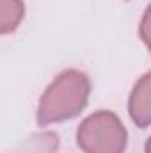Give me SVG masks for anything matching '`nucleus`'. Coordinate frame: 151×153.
I'll return each instance as SVG.
<instances>
[{"label": "nucleus", "instance_id": "1", "mask_svg": "<svg viewBox=\"0 0 151 153\" xmlns=\"http://www.w3.org/2000/svg\"><path fill=\"white\" fill-rule=\"evenodd\" d=\"M91 80L80 70H64L52 80L39 98L36 121L39 126L62 123L78 116L87 105Z\"/></svg>", "mask_w": 151, "mask_h": 153}, {"label": "nucleus", "instance_id": "2", "mask_svg": "<svg viewBox=\"0 0 151 153\" xmlns=\"http://www.w3.org/2000/svg\"><path fill=\"white\" fill-rule=\"evenodd\" d=\"M76 143L84 153H124L128 134L114 112L96 111L80 123Z\"/></svg>", "mask_w": 151, "mask_h": 153}, {"label": "nucleus", "instance_id": "3", "mask_svg": "<svg viewBox=\"0 0 151 153\" xmlns=\"http://www.w3.org/2000/svg\"><path fill=\"white\" fill-rule=\"evenodd\" d=\"M128 111L133 123L139 128H148L151 125V73H144L133 85L130 94Z\"/></svg>", "mask_w": 151, "mask_h": 153}, {"label": "nucleus", "instance_id": "4", "mask_svg": "<svg viewBox=\"0 0 151 153\" xmlns=\"http://www.w3.org/2000/svg\"><path fill=\"white\" fill-rule=\"evenodd\" d=\"M25 18L23 0H0V36L14 32Z\"/></svg>", "mask_w": 151, "mask_h": 153}, {"label": "nucleus", "instance_id": "5", "mask_svg": "<svg viewBox=\"0 0 151 153\" xmlns=\"http://www.w3.org/2000/svg\"><path fill=\"white\" fill-rule=\"evenodd\" d=\"M59 148V137L55 132L34 134L21 146L14 148L11 153H55Z\"/></svg>", "mask_w": 151, "mask_h": 153}, {"label": "nucleus", "instance_id": "6", "mask_svg": "<svg viewBox=\"0 0 151 153\" xmlns=\"http://www.w3.org/2000/svg\"><path fill=\"white\" fill-rule=\"evenodd\" d=\"M148 23H150V9L144 13V18H142V27H141V36L144 39L146 46H150V32H148Z\"/></svg>", "mask_w": 151, "mask_h": 153}]
</instances>
